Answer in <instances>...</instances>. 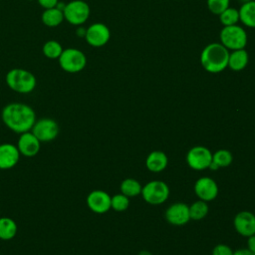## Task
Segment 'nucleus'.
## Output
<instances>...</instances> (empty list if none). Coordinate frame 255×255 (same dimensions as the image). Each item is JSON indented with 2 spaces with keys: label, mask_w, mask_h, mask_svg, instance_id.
I'll return each mask as SVG.
<instances>
[{
  "label": "nucleus",
  "mask_w": 255,
  "mask_h": 255,
  "mask_svg": "<svg viewBox=\"0 0 255 255\" xmlns=\"http://www.w3.org/2000/svg\"><path fill=\"white\" fill-rule=\"evenodd\" d=\"M1 118L4 125L17 133L31 130L36 122L34 110L23 103H11L6 105L2 110Z\"/></svg>",
  "instance_id": "obj_1"
},
{
  "label": "nucleus",
  "mask_w": 255,
  "mask_h": 255,
  "mask_svg": "<svg viewBox=\"0 0 255 255\" xmlns=\"http://www.w3.org/2000/svg\"><path fill=\"white\" fill-rule=\"evenodd\" d=\"M229 50L221 43H211L203 48L200 54L202 68L211 74L222 72L228 67Z\"/></svg>",
  "instance_id": "obj_2"
},
{
  "label": "nucleus",
  "mask_w": 255,
  "mask_h": 255,
  "mask_svg": "<svg viewBox=\"0 0 255 255\" xmlns=\"http://www.w3.org/2000/svg\"><path fill=\"white\" fill-rule=\"evenodd\" d=\"M7 86L19 94H29L36 88V78L28 70L14 68L10 70L5 77Z\"/></svg>",
  "instance_id": "obj_3"
},
{
  "label": "nucleus",
  "mask_w": 255,
  "mask_h": 255,
  "mask_svg": "<svg viewBox=\"0 0 255 255\" xmlns=\"http://www.w3.org/2000/svg\"><path fill=\"white\" fill-rule=\"evenodd\" d=\"M221 44L228 50L244 49L247 44L246 31L239 25L223 26L219 34Z\"/></svg>",
  "instance_id": "obj_4"
},
{
  "label": "nucleus",
  "mask_w": 255,
  "mask_h": 255,
  "mask_svg": "<svg viewBox=\"0 0 255 255\" xmlns=\"http://www.w3.org/2000/svg\"><path fill=\"white\" fill-rule=\"evenodd\" d=\"M58 61L62 70L71 74L81 72L87 65L86 55L76 48L64 49Z\"/></svg>",
  "instance_id": "obj_5"
},
{
  "label": "nucleus",
  "mask_w": 255,
  "mask_h": 255,
  "mask_svg": "<svg viewBox=\"0 0 255 255\" xmlns=\"http://www.w3.org/2000/svg\"><path fill=\"white\" fill-rule=\"evenodd\" d=\"M63 13L67 22L74 26H81L89 19L91 9L84 0H72L66 4Z\"/></svg>",
  "instance_id": "obj_6"
},
{
  "label": "nucleus",
  "mask_w": 255,
  "mask_h": 255,
  "mask_svg": "<svg viewBox=\"0 0 255 255\" xmlns=\"http://www.w3.org/2000/svg\"><path fill=\"white\" fill-rule=\"evenodd\" d=\"M140 194L145 202L151 205H159L168 198L169 187L163 181L152 180L142 186Z\"/></svg>",
  "instance_id": "obj_7"
},
{
  "label": "nucleus",
  "mask_w": 255,
  "mask_h": 255,
  "mask_svg": "<svg viewBox=\"0 0 255 255\" xmlns=\"http://www.w3.org/2000/svg\"><path fill=\"white\" fill-rule=\"evenodd\" d=\"M31 131L41 142H49L58 136L59 126L53 119L42 118L35 122Z\"/></svg>",
  "instance_id": "obj_8"
},
{
  "label": "nucleus",
  "mask_w": 255,
  "mask_h": 255,
  "mask_svg": "<svg viewBox=\"0 0 255 255\" xmlns=\"http://www.w3.org/2000/svg\"><path fill=\"white\" fill-rule=\"evenodd\" d=\"M212 161V152L205 146L191 147L186 153V162L192 169L203 170L209 167Z\"/></svg>",
  "instance_id": "obj_9"
},
{
  "label": "nucleus",
  "mask_w": 255,
  "mask_h": 255,
  "mask_svg": "<svg viewBox=\"0 0 255 255\" xmlns=\"http://www.w3.org/2000/svg\"><path fill=\"white\" fill-rule=\"evenodd\" d=\"M111 38V31L104 23H93L87 28L85 39L92 47H103Z\"/></svg>",
  "instance_id": "obj_10"
},
{
  "label": "nucleus",
  "mask_w": 255,
  "mask_h": 255,
  "mask_svg": "<svg viewBox=\"0 0 255 255\" xmlns=\"http://www.w3.org/2000/svg\"><path fill=\"white\" fill-rule=\"evenodd\" d=\"M111 198L104 190H93L87 196V205L93 212L103 214L111 209Z\"/></svg>",
  "instance_id": "obj_11"
},
{
  "label": "nucleus",
  "mask_w": 255,
  "mask_h": 255,
  "mask_svg": "<svg viewBox=\"0 0 255 255\" xmlns=\"http://www.w3.org/2000/svg\"><path fill=\"white\" fill-rule=\"evenodd\" d=\"M16 146L20 154L26 157H33L37 155V153L40 151L41 141L34 135V133L31 130H29L20 133Z\"/></svg>",
  "instance_id": "obj_12"
},
{
  "label": "nucleus",
  "mask_w": 255,
  "mask_h": 255,
  "mask_svg": "<svg viewBox=\"0 0 255 255\" xmlns=\"http://www.w3.org/2000/svg\"><path fill=\"white\" fill-rule=\"evenodd\" d=\"M165 219L172 225L181 226L190 220L189 206L183 202H175L165 210Z\"/></svg>",
  "instance_id": "obj_13"
},
{
  "label": "nucleus",
  "mask_w": 255,
  "mask_h": 255,
  "mask_svg": "<svg viewBox=\"0 0 255 255\" xmlns=\"http://www.w3.org/2000/svg\"><path fill=\"white\" fill-rule=\"evenodd\" d=\"M194 192L197 197L203 201H211L218 194L217 183L208 176L198 178L194 184Z\"/></svg>",
  "instance_id": "obj_14"
},
{
  "label": "nucleus",
  "mask_w": 255,
  "mask_h": 255,
  "mask_svg": "<svg viewBox=\"0 0 255 255\" xmlns=\"http://www.w3.org/2000/svg\"><path fill=\"white\" fill-rule=\"evenodd\" d=\"M235 230L244 237L255 234V214L250 211H241L237 213L233 220Z\"/></svg>",
  "instance_id": "obj_15"
},
{
  "label": "nucleus",
  "mask_w": 255,
  "mask_h": 255,
  "mask_svg": "<svg viewBox=\"0 0 255 255\" xmlns=\"http://www.w3.org/2000/svg\"><path fill=\"white\" fill-rule=\"evenodd\" d=\"M20 152L16 145L12 143L0 144V169H10L14 167L20 158Z\"/></svg>",
  "instance_id": "obj_16"
},
{
  "label": "nucleus",
  "mask_w": 255,
  "mask_h": 255,
  "mask_svg": "<svg viewBox=\"0 0 255 255\" xmlns=\"http://www.w3.org/2000/svg\"><path fill=\"white\" fill-rule=\"evenodd\" d=\"M167 162V156L163 151L153 150L147 155L145 165L151 172H160L166 167Z\"/></svg>",
  "instance_id": "obj_17"
},
{
  "label": "nucleus",
  "mask_w": 255,
  "mask_h": 255,
  "mask_svg": "<svg viewBox=\"0 0 255 255\" xmlns=\"http://www.w3.org/2000/svg\"><path fill=\"white\" fill-rule=\"evenodd\" d=\"M249 61L248 53L245 49H238L234 50L231 53H229L228 58V67L235 72L243 70Z\"/></svg>",
  "instance_id": "obj_18"
},
{
  "label": "nucleus",
  "mask_w": 255,
  "mask_h": 255,
  "mask_svg": "<svg viewBox=\"0 0 255 255\" xmlns=\"http://www.w3.org/2000/svg\"><path fill=\"white\" fill-rule=\"evenodd\" d=\"M239 12V21L243 23L246 27L249 28H255V1L254 0H248L244 2Z\"/></svg>",
  "instance_id": "obj_19"
},
{
  "label": "nucleus",
  "mask_w": 255,
  "mask_h": 255,
  "mask_svg": "<svg viewBox=\"0 0 255 255\" xmlns=\"http://www.w3.org/2000/svg\"><path fill=\"white\" fill-rule=\"evenodd\" d=\"M42 22L48 27H57L64 21V13L57 7L45 9L41 16Z\"/></svg>",
  "instance_id": "obj_20"
},
{
  "label": "nucleus",
  "mask_w": 255,
  "mask_h": 255,
  "mask_svg": "<svg viewBox=\"0 0 255 255\" xmlns=\"http://www.w3.org/2000/svg\"><path fill=\"white\" fill-rule=\"evenodd\" d=\"M17 223L10 217H0V239L11 240L17 234Z\"/></svg>",
  "instance_id": "obj_21"
},
{
  "label": "nucleus",
  "mask_w": 255,
  "mask_h": 255,
  "mask_svg": "<svg viewBox=\"0 0 255 255\" xmlns=\"http://www.w3.org/2000/svg\"><path fill=\"white\" fill-rule=\"evenodd\" d=\"M141 184L134 178H127L121 183V193L128 197H135L141 192Z\"/></svg>",
  "instance_id": "obj_22"
},
{
  "label": "nucleus",
  "mask_w": 255,
  "mask_h": 255,
  "mask_svg": "<svg viewBox=\"0 0 255 255\" xmlns=\"http://www.w3.org/2000/svg\"><path fill=\"white\" fill-rule=\"evenodd\" d=\"M208 205L206 201H203L201 199L194 201L189 206V216L192 220H201L203 219L207 213H208Z\"/></svg>",
  "instance_id": "obj_23"
},
{
  "label": "nucleus",
  "mask_w": 255,
  "mask_h": 255,
  "mask_svg": "<svg viewBox=\"0 0 255 255\" xmlns=\"http://www.w3.org/2000/svg\"><path fill=\"white\" fill-rule=\"evenodd\" d=\"M63 47L62 45L56 41V40H49L47 41L42 48L43 54L46 58L51 59V60H56L59 59V57L61 56L62 52H63Z\"/></svg>",
  "instance_id": "obj_24"
},
{
  "label": "nucleus",
  "mask_w": 255,
  "mask_h": 255,
  "mask_svg": "<svg viewBox=\"0 0 255 255\" xmlns=\"http://www.w3.org/2000/svg\"><path fill=\"white\" fill-rule=\"evenodd\" d=\"M219 20L223 26H231L237 24L239 21V12L237 9L228 7L219 15Z\"/></svg>",
  "instance_id": "obj_25"
},
{
  "label": "nucleus",
  "mask_w": 255,
  "mask_h": 255,
  "mask_svg": "<svg viewBox=\"0 0 255 255\" xmlns=\"http://www.w3.org/2000/svg\"><path fill=\"white\" fill-rule=\"evenodd\" d=\"M233 160L232 153L227 149H219L212 153V161L218 167H226L231 164Z\"/></svg>",
  "instance_id": "obj_26"
},
{
  "label": "nucleus",
  "mask_w": 255,
  "mask_h": 255,
  "mask_svg": "<svg viewBox=\"0 0 255 255\" xmlns=\"http://www.w3.org/2000/svg\"><path fill=\"white\" fill-rule=\"evenodd\" d=\"M129 205V199L123 193L115 194L111 198V208L116 211H125Z\"/></svg>",
  "instance_id": "obj_27"
},
{
  "label": "nucleus",
  "mask_w": 255,
  "mask_h": 255,
  "mask_svg": "<svg viewBox=\"0 0 255 255\" xmlns=\"http://www.w3.org/2000/svg\"><path fill=\"white\" fill-rule=\"evenodd\" d=\"M229 3L230 0H207V8L211 13L219 15L229 7Z\"/></svg>",
  "instance_id": "obj_28"
},
{
  "label": "nucleus",
  "mask_w": 255,
  "mask_h": 255,
  "mask_svg": "<svg viewBox=\"0 0 255 255\" xmlns=\"http://www.w3.org/2000/svg\"><path fill=\"white\" fill-rule=\"evenodd\" d=\"M234 251L225 244H218L212 250V255H233Z\"/></svg>",
  "instance_id": "obj_29"
},
{
  "label": "nucleus",
  "mask_w": 255,
  "mask_h": 255,
  "mask_svg": "<svg viewBox=\"0 0 255 255\" xmlns=\"http://www.w3.org/2000/svg\"><path fill=\"white\" fill-rule=\"evenodd\" d=\"M39 5L41 7H43L44 9H50V8H54L56 7V5L58 4L59 0H37Z\"/></svg>",
  "instance_id": "obj_30"
},
{
  "label": "nucleus",
  "mask_w": 255,
  "mask_h": 255,
  "mask_svg": "<svg viewBox=\"0 0 255 255\" xmlns=\"http://www.w3.org/2000/svg\"><path fill=\"white\" fill-rule=\"evenodd\" d=\"M247 248L255 253V234L248 237L247 240Z\"/></svg>",
  "instance_id": "obj_31"
},
{
  "label": "nucleus",
  "mask_w": 255,
  "mask_h": 255,
  "mask_svg": "<svg viewBox=\"0 0 255 255\" xmlns=\"http://www.w3.org/2000/svg\"><path fill=\"white\" fill-rule=\"evenodd\" d=\"M233 255H255V253L250 251L248 248H241L234 251Z\"/></svg>",
  "instance_id": "obj_32"
},
{
  "label": "nucleus",
  "mask_w": 255,
  "mask_h": 255,
  "mask_svg": "<svg viewBox=\"0 0 255 255\" xmlns=\"http://www.w3.org/2000/svg\"><path fill=\"white\" fill-rule=\"evenodd\" d=\"M86 31H87V29L84 28V27L81 25V26H78V29H77V31H76V34H77L78 37L85 38V36H86Z\"/></svg>",
  "instance_id": "obj_33"
},
{
  "label": "nucleus",
  "mask_w": 255,
  "mask_h": 255,
  "mask_svg": "<svg viewBox=\"0 0 255 255\" xmlns=\"http://www.w3.org/2000/svg\"><path fill=\"white\" fill-rule=\"evenodd\" d=\"M138 255H151V253L149 251H146V250H142L138 253Z\"/></svg>",
  "instance_id": "obj_34"
},
{
  "label": "nucleus",
  "mask_w": 255,
  "mask_h": 255,
  "mask_svg": "<svg viewBox=\"0 0 255 255\" xmlns=\"http://www.w3.org/2000/svg\"><path fill=\"white\" fill-rule=\"evenodd\" d=\"M28 1H33V0H28Z\"/></svg>",
  "instance_id": "obj_35"
}]
</instances>
